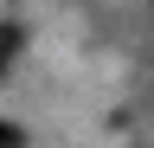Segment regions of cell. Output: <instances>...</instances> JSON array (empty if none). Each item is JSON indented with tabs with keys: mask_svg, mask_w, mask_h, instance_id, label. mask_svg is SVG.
I'll use <instances>...</instances> for the list:
<instances>
[{
	"mask_svg": "<svg viewBox=\"0 0 154 148\" xmlns=\"http://www.w3.org/2000/svg\"><path fill=\"white\" fill-rule=\"evenodd\" d=\"M7 52H13V32H0V65H7Z\"/></svg>",
	"mask_w": 154,
	"mask_h": 148,
	"instance_id": "cell-1",
	"label": "cell"
},
{
	"mask_svg": "<svg viewBox=\"0 0 154 148\" xmlns=\"http://www.w3.org/2000/svg\"><path fill=\"white\" fill-rule=\"evenodd\" d=\"M0 142H19V129H13V122H0Z\"/></svg>",
	"mask_w": 154,
	"mask_h": 148,
	"instance_id": "cell-2",
	"label": "cell"
}]
</instances>
